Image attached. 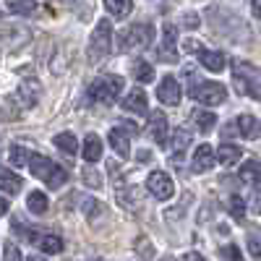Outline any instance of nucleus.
Wrapping results in <instances>:
<instances>
[{"instance_id":"nucleus-14","label":"nucleus","mask_w":261,"mask_h":261,"mask_svg":"<svg viewBox=\"0 0 261 261\" xmlns=\"http://www.w3.org/2000/svg\"><path fill=\"white\" fill-rule=\"evenodd\" d=\"M149 134L151 139L157 141V146H165L167 144V118L162 113H154L149 120Z\"/></svg>"},{"instance_id":"nucleus-23","label":"nucleus","mask_w":261,"mask_h":261,"mask_svg":"<svg viewBox=\"0 0 261 261\" xmlns=\"http://www.w3.org/2000/svg\"><path fill=\"white\" fill-rule=\"evenodd\" d=\"M55 146L63 149L65 154H76V151H79V141H76L73 134H68V130H63V134L55 136Z\"/></svg>"},{"instance_id":"nucleus-29","label":"nucleus","mask_w":261,"mask_h":261,"mask_svg":"<svg viewBox=\"0 0 261 261\" xmlns=\"http://www.w3.org/2000/svg\"><path fill=\"white\" fill-rule=\"evenodd\" d=\"M81 178H84V183L89 186V188H102V175L94 170V167H84V172H81Z\"/></svg>"},{"instance_id":"nucleus-18","label":"nucleus","mask_w":261,"mask_h":261,"mask_svg":"<svg viewBox=\"0 0 261 261\" xmlns=\"http://www.w3.org/2000/svg\"><path fill=\"white\" fill-rule=\"evenodd\" d=\"M241 157H243V151H241V146H235V144H222L220 151H217V160H220V165H225V167L235 165Z\"/></svg>"},{"instance_id":"nucleus-28","label":"nucleus","mask_w":261,"mask_h":261,"mask_svg":"<svg viewBox=\"0 0 261 261\" xmlns=\"http://www.w3.org/2000/svg\"><path fill=\"white\" fill-rule=\"evenodd\" d=\"M8 157H11V165H16V167H24V165H27V160H29L32 154H29V151H27L24 146H11Z\"/></svg>"},{"instance_id":"nucleus-8","label":"nucleus","mask_w":261,"mask_h":261,"mask_svg":"<svg viewBox=\"0 0 261 261\" xmlns=\"http://www.w3.org/2000/svg\"><path fill=\"white\" fill-rule=\"evenodd\" d=\"M24 235L29 238L32 246H37L39 251H45V253H60L63 251V241L58 235L47 232V230H24Z\"/></svg>"},{"instance_id":"nucleus-38","label":"nucleus","mask_w":261,"mask_h":261,"mask_svg":"<svg viewBox=\"0 0 261 261\" xmlns=\"http://www.w3.org/2000/svg\"><path fill=\"white\" fill-rule=\"evenodd\" d=\"M139 162H149V151H139Z\"/></svg>"},{"instance_id":"nucleus-36","label":"nucleus","mask_w":261,"mask_h":261,"mask_svg":"<svg viewBox=\"0 0 261 261\" xmlns=\"http://www.w3.org/2000/svg\"><path fill=\"white\" fill-rule=\"evenodd\" d=\"M8 209H11V204L3 199V196H0V217H3V214H8Z\"/></svg>"},{"instance_id":"nucleus-4","label":"nucleus","mask_w":261,"mask_h":261,"mask_svg":"<svg viewBox=\"0 0 261 261\" xmlns=\"http://www.w3.org/2000/svg\"><path fill=\"white\" fill-rule=\"evenodd\" d=\"M151 39H154V29L149 24H134L120 34L118 47H120V53H141L151 45Z\"/></svg>"},{"instance_id":"nucleus-13","label":"nucleus","mask_w":261,"mask_h":261,"mask_svg":"<svg viewBox=\"0 0 261 261\" xmlns=\"http://www.w3.org/2000/svg\"><path fill=\"white\" fill-rule=\"evenodd\" d=\"M123 110L125 113H136V115H146L149 113V105H146V94L141 89H134L128 97H123Z\"/></svg>"},{"instance_id":"nucleus-9","label":"nucleus","mask_w":261,"mask_h":261,"mask_svg":"<svg viewBox=\"0 0 261 261\" xmlns=\"http://www.w3.org/2000/svg\"><path fill=\"white\" fill-rule=\"evenodd\" d=\"M157 99L167 107H178L180 99H183V89H180V84L175 76H165L157 86Z\"/></svg>"},{"instance_id":"nucleus-26","label":"nucleus","mask_w":261,"mask_h":261,"mask_svg":"<svg viewBox=\"0 0 261 261\" xmlns=\"http://www.w3.org/2000/svg\"><path fill=\"white\" fill-rule=\"evenodd\" d=\"M8 11L18 16H32L37 13V3L34 0H8Z\"/></svg>"},{"instance_id":"nucleus-24","label":"nucleus","mask_w":261,"mask_h":261,"mask_svg":"<svg viewBox=\"0 0 261 261\" xmlns=\"http://www.w3.org/2000/svg\"><path fill=\"white\" fill-rule=\"evenodd\" d=\"M27 206H29L32 214H45L47 212V196L42 191H32L29 199H27Z\"/></svg>"},{"instance_id":"nucleus-37","label":"nucleus","mask_w":261,"mask_h":261,"mask_svg":"<svg viewBox=\"0 0 261 261\" xmlns=\"http://www.w3.org/2000/svg\"><path fill=\"white\" fill-rule=\"evenodd\" d=\"M253 13L261 16V0H253Z\"/></svg>"},{"instance_id":"nucleus-30","label":"nucleus","mask_w":261,"mask_h":261,"mask_svg":"<svg viewBox=\"0 0 261 261\" xmlns=\"http://www.w3.org/2000/svg\"><path fill=\"white\" fill-rule=\"evenodd\" d=\"M227 209H230V214L235 217V220H243V214H246V201L241 199V196H230Z\"/></svg>"},{"instance_id":"nucleus-25","label":"nucleus","mask_w":261,"mask_h":261,"mask_svg":"<svg viewBox=\"0 0 261 261\" xmlns=\"http://www.w3.org/2000/svg\"><path fill=\"white\" fill-rule=\"evenodd\" d=\"M191 118H193V123H196V125H199L201 134H209V130L214 128V123H217L214 113H209V110H196Z\"/></svg>"},{"instance_id":"nucleus-11","label":"nucleus","mask_w":261,"mask_h":261,"mask_svg":"<svg viewBox=\"0 0 261 261\" xmlns=\"http://www.w3.org/2000/svg\"><path fill=\"white\" fill-rule=\"evenodd\" d=\"M217 162V154L209 144H201L199 149L193 151V162H191V170L193 172H209Z\"/></svg>"},{"instance_id":"nucleus-19","label":"nucleus","mask_w":261,"mask_h":261,"mask_svg":"<svg viewBox=\"0 0 261 261\" xmlns=\"http://www.w3.org/2000/svg\"><path fill=\"white\" fill-rule=\"evenodd\" d=\"M241 180H246V183H251V186L261 183V162H258V160H248V162L241 167Z\"/></svg>"},{"instance_id":"nucleus-16","label":"nucleus","mask_w":261,"mask_h":261,"mask_svg":"<svg viewBox=\"0 0 261 261\" xmlns=\"http://www.w3.org/2000/svg\"><path fill=\"white\" fill-rule=\"evenodd\" d=\"M110 146L118 151V157H123V160L130 154V141H128V134L123 128H113L110 130Z\"/></svg>"},{"instance_id":"nucleus-17","label":"nucleus","mask_w":261,"mask_h":261,"mask_svg":"<svg viewBox=\"0 0 261 261\" xmlns=\"http://www.w3.org/2000/svg\"><path fill=\"white\" fill-rule=\"evenodd\" d=\"M84 160L86 162H97L102 160V139L97 134H89L84 139Z\"/></svg>"},{"instance_id":"nucleus-7","label":"nucleus","mask_w":261,"mask_h":261,"mask_svg":"<svg viewBox=\"0 0 261 261\" xmlns=\"http://www.w3.org/2000/svg\"><path fill=\"white\" fill-rule=\"evenodd\" d=\"M146 188H149V193L154 196V199H160V201L172 199V193H175V183H172V180H170V175H167V172H162V170L149 172V178H146Z\"/></svg>"},{"instance_id":"nucleus-31","label":"nucleus","mask_w":261,"mask_h":261,"mask_svg":"<svg viewBox=\"0 0 261 261\" xmlns=\"http://www.w3.org/2000/svg\"><path fill=\"white\" fill-rule=\"evenodd\" d=\"M248 253L251 256H261V235H256V232L248 235Z\"/></svg>"},{"instance_id":"nucleus-32","label":"nucleus","mask_w":261,"mask_h":261,"mask_svg":"<svg viewBox=\"0 0 261 261\" xmlns=\"http://www.w3.org/2000/svg\"><path fill=\"white\" fill-rule=\"evenodd\" d=\"M84 212H86V217H94V214H102V204H97L94 199H89L84 204Z\"/></svg>"},{"instance_id":"nucleus-33","label":"nucleus","mask_w":261,"mask_h":261,"mask_svg":"<svg viewBox=\"0 0 261 261\" xmlns=\"http://www.w3.org/2000/svg\"><path fill=\"white\" fill-rule=\"evenodd\" d=\"M251 212H253V214H258V212H261V193H258V191L251 196Z\"/></svg>"},{"instance_id":"nucleus-22","label":"nucleus","mask_w":261,"mask_h":261,"mask_svg":"<svg viewBox=\"0 0 261 261\" xmlns=\"http://www.w3.org/2000/svg\"><path fill=\"white\" fill-rule=\"evenodd\" d=\"M0 191H6V193H18L21 191V178L13 175V172L8 170H0Z\"/></svg>"},{"instance_id":"nucleus-6","label":"nucleus","mask_w":261,"mask_h":261,"mask_svg":"<svg viewBox=\"0 0 261 261\" xmlns=\"http://www.w3.org/2000/svg\"><path fill=\"white\" fill-rule=\"evenodd\" d=\"M232 81H235V89L246 94V97H253L261 102V79L258 73L251 68V65H243V63H235L232 68Z\"/></svg>"},{"instance_id":"nucleus-21","label":"nucleus","mask_w":261,"mask_h":261,"mask_svg":"<svg viewBox=\"0 0 261 261\" xmlns=\"http://www.w3.org/2000/svg\"><path fill=\"white\" fill-rule=\"evenodd\" d=\"M191 144V134H188V128H178L175 134H172V149H175V162L183 157V151L188 149Z\"/></svg>"},{"instance_id":"nucleus-27","label":"nucleus","mask_w":261,"mask_h":261,"mask_svg":"<svg viewBox=\"0 0 261 261\" xmlns=\"http://www.w3.org/2000/svg\"><path fill=\"white\" fill-rule=\"evenodd\" d=\"M134 73H136V79L141 84H149L151 79H154V68H151L149 63H144V60H136L134 63Z\"/></svg>"},{"instance_id":"nucleus-1","label":"nucleus","mask_w":261,"mask_h":261,"mask_svg":"<svg viewBox=\"0 0 261 261\" xmlns=\"http://www.w3.org/2000/svg\"><path fill=\"white\" fill-rule=\"evenodd\" d=\"M29 160H32V162H29V170H32V175H34L37 180H42V183L50 186V188H63V186H65V180H68V172H65L60 165H55L53 160L42 157V154H32Z\"/></svg>"},{"instance_id":"nucleus-12","label":"nucleus","mask_w":261,"mask_h":261,"mask_svg":"<svg viewBox=\"0 0 261 261\" xmlns=\"http://www.w3.org/2000/svg\"><path fill=\"white\" fill-rule=\"evenodd\" d=\"M235 125H238V130H241L243 139H258L261 136V120L253 118V115H248V113L238 115L235 118Z\"/></svg>"},{"instance_id":"nucleus-35","label":"nucleus","mask_w":261,"mask_h":261,"mask_svg":"<svg viewBox=\"0 0 261 261\" xmlns=\"http://www.w3.org/2000/svg\"><path fill=\"white\" fill-rule=\"evenodd\" d=\"M6 258H21V253H18V248H13V246H8V248H6Z\"/></svg>"},{"instance_id":"nucleus-10","label":"nucleus","mask_w":261,"mask_h":261,"mask_svg":"<svg viewBox=\"0 0 261 261\" xmlns=\"http://www.w3.org/2000/svg\"><path fill=\"white\" fill-rule=\"evenodd\" d=\"M160 60H165V63H175L178 60V32H175L172 24H165V29H162Z\"/></svg>"},{"instance_id":"nucleus-3","label":"nucleus","mask_w":261,"mask_h":261,"mask_svg":"<svg viewBox=\"0 0 261 261\" xmlns=\"http://www.w3.org/2000/svg\"><path fill=\"white\" fill-rule=\"evenodd\" d=\"M110 50H113V27L107 18H102L94 29V34H92V39H89V63L92 65L105 63Z\"/></svg>"},{"instance_id":"nucleus-34","label":"nucleus","mask_w":261,"mask_h":261,"mask_svg":"<svg viewBox=\"0 0 261 261\" xmlns=\"http://www.w3.org/2000/svg\"><path fill=\"white\" fill-rule=\"evenodd\" d=\"M220 256H227V258H241V251H238L235 246H227V248H222V251H220Z\"/></svg>"},{"instance_id":"nucleus-15","label":"nucleus","mask_w":261,"mask_h":261,"mask_svg":"<svg viewBox=\"0 0 261 261\" xmlns=\"http://www.w3.org/2000/svg\"><path fill=\"white\" fill-rule=\"evenodd\" d=\"M199 60L204 63V68H209L214 73H220L225 68V55L217 53V50H204L201 45H199Z\"/></svg>"},{"instance_id":"nucleus-2","label":"nucleus","mask_w":261,"mask_h":261,"mask_svg":"<svg viewBox=\"0 0 261 261\" xmlns=\"http://www.w3.org/2000/svg\"><path fill=\"white\" fill-rule=\"evenodd\" d=\"M186 76L191 81V97L196 102L214 107V105H222L227 99V89H225L222 84H217V81H196L193 68H186Z\"/></svg>"},{"instance_id":"nucleus-5","label":"nucleus","mask_w":261,"mask_h":261,"mask_svg":"<svg viewBox=\"0 0 261 261\" xmlns=\"http://www.w3.org/2000/svg\"><path fill=\"white\" fill-rule=\"evenodd\" d=\"M120 92H123V76H115V73L102 76V79H97V81L89 86L92 102H99V105H113Z\"/></svg>"},{"instance_id":"nucleus-20","label":"nucleus","mask_w":261,"mask_h":261,"mask_svg":"<svg viewBox=\"0 0 261 261\" xmlns=\"http://www.w3.org/2000/svg\"><path fill=\"white\" fill-rule=\"evenodd\" d=\"M105 8L115 21H123L130 13V0H105Z\"/></svg>"}]
</instances>
